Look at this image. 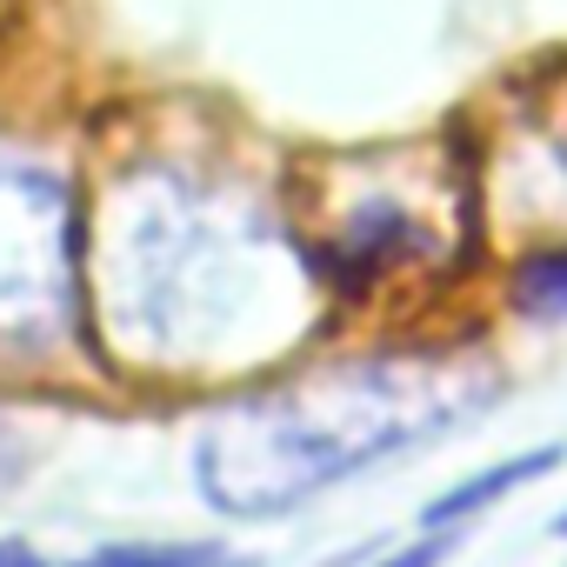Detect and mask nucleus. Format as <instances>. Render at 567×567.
I'll return each instance as SVG.
<instances>
[{
    "label": "nucleus",
    "mask_w": 567,
    "mask_h": 567,
    "mask_svg": "<svg viewBox=\"0 0 567 567\" xmlns=\"http://www.w3.org/2000/svg\"><path fill=\"white\" fill-rule=\"evenodd\" d=\"M321 274L267 194L187 167L134 161L87 220V315L101 348L141 374H240L288 354Z\"/></svg>",
    "instance_id": "f257e3e1"
},
{
    "label": "nucleus",
    "mask_w": 567,
    "mask_h": 567,
    "mask_svg": "<svg viewBox=\"0 0 567 567\" xmlns=\"http://www.w3.org/2000/svg\"><path fill=\"white\" fill-rule=\"evenodd\" d=\"M501 374L461 348L361 354L214 408L194 434V494L220 520H288L388 454L481 421Z\"/></svg>",
    "instance_id": "f03ea898"
},
{
    "label": "nucleus",
    "mask_w": 567,
    "mask_h": 567,
    "mask_svg": "<svg viewBox=\"0 0 567 567\" xmlns=\"http://www.w3.org/2000/svg\"><path fill=\"white\" fill-rule=\"evenodd\" d=\"M348 181H308L295 234L328 301H368L388 280L447 274L467 254V174L447 147L334 154Z\"/></svg>",
    "instance_id": "7ed1b4c3"
},
{
    "label": "nucleus",
    "mask_w": 567,
    "mask_h": 567,
    "mask_svg": "<svg viewBox=\"0 0 567 567\" xmlns=\"http://www.w3.org/2000/svg\"><path fill=\"white\" fill-rule=\"evenodd\" d=\"M87 334V220L74 187L0 147V368L54 361Z\"/></svg>",
    "instance_id": "20e7f679"
},
{
    "label": "nucleus",
    "mask_w": 567,
    "mask_h": 567,
    "mask_svg": "<svg viewBox=\"0 0 567 567\" xmlns=\"http://www.w3.org/2000/svg\"><path fill=\"white\" fill-rule=\"evenodd\" d=\"M554 467H560V447H534V454H514V461H501V467H487V474H467L461 487H447V494L427 501L421 534H454L461 520L487 514L501 494H514V487H527V481H540V474H554Z\"/></svg>",
    "instance_id": "39448f33"
},
{
    "label": "nucleus",
    "mask_w": 567,
    "mask_h": 567,
    "mask_svg": "<svg viewBox=\"0 0 567 567\" xmlns=\"http://www.w3.org/2000/svg\"><path fill=\"white\" fill-rule=\"evenodd\" d=\"M74 567H254V560L220 540H121V547L81 554Z\"/></svg>",
    "instance_id": "423d86ee"
},
{
    "label": "nucleus",
    "mask_w": 567,
    "mask_h": 567,
    "mask_svg": "<svg viewBox=\"0 0 567 567\" xmlns=\"http://www.w3.org/2000/svg\"><path fill=\"white\" fill-rule=\"evenodd\" d=\"M507 295H514V308H520L527 321H567V240L520 254Z\"/></svg>",
    "instance_id": "0eeeda50"
},
{
    "label": "nucleus",
    "mask_w": 567,
    "mask_h": 567,
    "mask_svg": "<svg viewBox=\"0 0 567 567\" xmlns=\"http://www.w3.org/2000/svg\"><path fill=\"white\" fill-rule=\"evenodd\" d=\"M28 467H34V454H28V441H21V427L0 414V501H8L21 481H28Z\"/></svg>",
    "instance_id": "6e6552de"
},
{
    "label": "nucleus",
    "mask_w": 567,
    "mask_h": 567,
    "mask_svg": "<svg viewBox=\"0 0 567 567\" xmlns=\"http://www.w3.org/2000/svg\"><path fill=\"white\" fill-rule=\"evenodd\" d=\"M454 554V534H421L414 547H394L388 560H374V567H441Z\"/></svg>",
    "instance_id": "1a4fd4ad"
},
{
    "label": "nucleus",
    "mask_w": 567,
    "mask_h": 567,
    "mask_svg": "<svg viewBox=\"0 0 567 567\" xmlns=\"http://www.w3.org/2000/svg\"><path fill=\"white\" fill-rule=\"evenodd\" d=\"M0 567H54L34 540H14V534H0Z\"/></svg>",
    "instance_id": "9d476101"
},
{
    "label": "nucleus",
    "mask_w": 567,
    "mask_h": 567,
    "mask_svg": "<svg viewBox=\"0 0 567 567\" xmlns=\"http://www.w3.org/2000/svg\"><path fill=\"white\" fill-rule=\"evenodd\" d=\"M554 540H567V507H560V520H554Z\"/></svg>",
    "instance_id": "9b49d317"
}]
</instances>
